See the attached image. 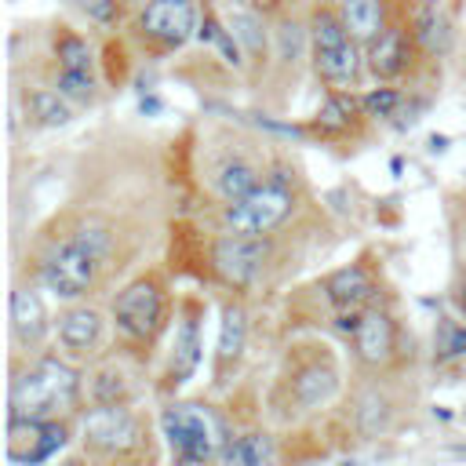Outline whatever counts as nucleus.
<instances>
[{"instance_id":"obj_1","label":"nucleus","mask_w":466,"mask_h":466,"mask_svg":"<svg viewBox=\"0 0 466 466\" xmlns=\"http://www.w3.org/2000/svg\"><path fill=\"white\" fill-rule=\"evenodd\" d=\"M80 393V375L58 360V357H44L33 368L18 371L11 379V415L18 419H55L62 408H73Z\"/></svg>"},{"instance_id":"obj_2","label":"nucleus","mask_w":466,"mask_h":466,"mask_svg":"<svg viewBox=\"0 0 466 466\" xmlns=\"http://www.w3.org/2000/svg\"><path fill=\"white\" fill-rule=\"evenodd\" d=\"M106 255H109V233L102 226H84L73 240L51 251V258L40 266V280L58 299H80L95 284Z\"/></svg>"},{"instance_id":"obj_3","label":"nucleus","mask_w":466,"mask_h":466,"mask_svg":"<svg viewBox=\"0 0 466 466\" xmlns=\"http://www.w3.org/2000/svg\"><path fill=\"white\" fill-rule=\"evenodd\" d=\"M160 430L178 462H208L218 459L229 444L226 419L208 404H171L160 411Z\"/></svg>"},{"instance_id":"obj_4","label":"nucleus","mask_w":466,"mask_h":466,"mask_svg":"<svg viewBox=\"0 0 466 466\" xmlns=\"http://www.w3.org/2000/svg\"><path fill=\"white\" fill-rule=\"evenodd\" d=\"M357 36L346 29L342 15L320 7L309 18V47H313V69L331 87H350L360 76V51Z\"/></svg>"},{"instance_id":"obj_5","label":"nucleus","mask_w":466,"mask_h":466,"mask_svg":"<svg viewBox=\"0 0 466 466\" xmlns=\"http://www.w3.org/2000/svg\"><path fill=\"white\" fill-rule=\"evenodd\" d=\"M291 211H295L291 182L284 178V171H277L273 178H266L262 186H255L248 197L229 200L222 222H226V229H233V233L266 237V233H273Z\"/></svg>"},{"instance_id":"obj_6","label":"nucleus","mask_w":466,"mask_h":466,"mask_svg":"<svg viewBox=\"0 0 466 466\" xmlns=\"http://www.w3.org/2000/svg\"><path fill=\"white\" fill-rule=\"evenodd\" d=\"M84 448L102 459H127L142 448V422L124 404H95L84 415Z\"/></svg>"},{"instance_id":"obj_7","label":"nucleus","mask_w":466,"mask_h":466,"mask_svg":"<svg viewBox=\"0 0 466 466\" xmlns=\"http://www.w3.org/2000/svg\"><path fill=\"white\" fill-rule=\"evenodd\" d=\"M113 320L127 339H138V342L153 339L164 324V288H160V280L157 277L131 280L113 302Z\"/></svg>"},{"instance_id":"obj_8","label":"nucleus","mask_w":466,"mask_h":466,"mask_svg":"<svg viewBox=\"0 0 466 466\" xmlns=\"http://www.w3.org/2000/svg\"><path fill=\"white\" fill-rule=\"evenodd\" d=\"M269 258V240L266 237H248V233H226L211 244V269L229 284V288H248L258 280L262 266Z\"/></svg>"},{"instance_id":"obj_9","label":"nucleus","mask_w":466,"mask_h":466,"mask_svg":"<svg viewBox=\"0 0 466 466\" xmlns=\"http://www.w3.org/2000/svg\"><path fill=\"white\" fill-rule=\"evenodd\" d=\"M69 441V430L66 422H55V419H18L11 415L7 422V459L11 462H44L51 459L55 451H62Z\"/></svg>"},{"instance_id":"obj_10","label":"nucleus","mask_w":466,"mask_h":466,"mask_svg":"<svg viewBox=\"0 0 466 466\" xmlns=\"http://www.w3.org/2000/svg\"><path fill=\"white\" fill-rule=\"evenodd\" d=\"M138 29L160 47H182L200 29V11L193 0H149L138 15Z\"/></svg>"},{"instance_id":"obj_11","label":"nucleus","mask_w":466,"mask_h":466,"mask_svg":"<svg viewBox=\"0 0 466 466\" xmlns=\"http://www.w3.org/2000/svg\"><path fill=\"white\" fill-rule=\"evenodd\" d=\"M353 350L360 357V364L368 368H382L393 360L397 353V324L390 313L382 309H364L360 320H357V331H353Z\"/></svg>"},{"instance_id":"obj_12","label":"nucleus","mask_w":466,"mask_h":466,"mask_svg":"<svg viewBox=\"0 0 466 466\" xmlns=\"http://www.w3.org/2000/svg\"><path fill=\"white\" fill-rule=\"evenodd\" d=\"M415 33L411 25H386L371 44H368V69L379 80H393L411 66V51H415Z\"/></svg>"},{"instance_id":"obj_13","label":"nucleus","mask_w":466,"mask_h":466,"mask_svg":"<svg viewBox=\"0 0 466 466\" xmlns=\"http://www.w3.org/2000/svg\"><path fill=\"white\" fill-rule=\"evenodd\" d=\"M324 295H328L339 309H364L379 291H375V277L368 273V266L353 262V266L335 269V273L324 280Z\"/></svg>"},{"instance_id":"obj_14","label":"nucleus","mask_w":466,"mask_h":466,"mask_svg":"<svg viewBox=\"0 0 466 466\" xmlns=\"http://www.w3.org/2000/svg\"><path fill=\"white\" fill-rule=\"evenodd\" d=\"M102 339V313L91 306H73L58 313V342L66 353H91Z\"/></svg>"},{"instance_id":"obj_15","label":"nucleus","mask_w":466,"mask_h":466,"mask_svg":"<svg viewBox=\"0 0 466 466\" xmlns=\"http://www.w3.org/2000/svg\"><path fill=\"white\" fill-rule=\"evenodd\" d=\"M11 331L22 346H36L47 331V309L33 288H15L11 291Z\"/></svg>"},{"instance_id":"obj_16","label":"nucleus","mask_w":466,"mask_h":466,"mask_svg":"<svg viewBox=\"0 0 466 466\" xmlns=\"http://www.w3.org/2000/svg\"><path fill=\"white\" fill-rule=\"evenodd\" d=\"M339 390V371L331 364H306L295 379H291V397L299 404V411H313L320 404H328Z\"/></svg>"},{"instance_id":"obj_17","label":"nucleus","mask_w":466,"mask_h":466,"mask_svg":"<svg viewBox=\"0 0 466 466\" xmlns=\"http://www.w3.org/2000/svg\"><path fill=\"white\" fill-rule=\"evenodd\" d=\"M411 33H415V44L426 51V55H441L448 51V40H451V22L444 15V7L437 0H422L411 15Z\"/></svg>"},{"instance_id":"obj_18","label":"nucleus","mask_w":466,"mask_h":466,"mask_svg":"<svg viewBox=\"0 0 466 466\" xmlns=\"http://www.w3.org/2000/svg\"><path fill=\"white\" fill-rule=\"evenodd\" d=\"M339 15H342L346 29L360 44H371L386 29V7H382V0H342L339 4Z\"/></svg>"},{"instance_id":"obj_19","label":"nucleus","mask_w":466,"mask_h":466,"mask_svg":"<svg viewBox=\"0 0 466 466\" xmlns=\"http://www.w3.org/2000/svg\"><path fill=\"white\" fill-rule=\"evenodd\" d=\"M360 109H364V102H357L353 95H346V91H331L328 102L317 109V120H313V124H317L320 135H346V131L357 124Z\"/></svg>"},{"instance_id":"obj_20","label":"nucleus","mask_w":466,"mask_h":466,"mask_svg":"<svg viewBox=\"0 0 466 466\" xmlns=\"http://www.w3.org/2000/svg\"><path fill=\"white\" fill-rule=\"evenodd\" d=\"M131 393L127 375L116 364H98L95 371H87V400L91 404H124Z\"/></svg>"},{"instance_id":"obj_21","label":"nucleus","mask_w":466,"mask_h":466,"mask_svg":"<svg viewBox=\"0 0 466 466\" xmlns=\"http://www.w3.org/2000/svg\"><path fill=\"white\" fill-rule=\"evenodd\" d=\"M244 339H248V313L237 302H229L222 309V328H218V368H226L240 357Z\"/></svg>"},{"instance_id":"obj_22","label":"nucleus","mask_w":466,"mask_h":466,"mask_svg":"<svg viewBox=\"0 0 466 466\" xmlns=\"http://www.w3.org/2000/svg\"><path fill=\"white\" fill-rule=\"evenodd\" d=\"M273 459V444L266 433H244V437H229V444L222 448L218 462L229 466H262Z\"/></svg>"},{"instance_id":"obj_23","label":"nucleus","mask_w":466,"mask_h":466,"mask_svg":"<svg viewBox=\"0 0 466 466\" xmlns=\"http://www.w3.org/2000/svg\"><path fill=\"white\" fill-rule=\"evenodd\" d=\"M255 186H258V171H255L248 160H226V164L215 171V189H218L222 200H240V197H248Z\"/></svg>"},{"instance_id":"obj_24","label":"nucleus","mask_w":466,"mask_h":466,"mask_svg":"<svg viewBox=\"0 0 466 466\" xmlns=\"http://www.w3.org/2000/svg\"><path fill=\"white\" fill-rule=\"evenodd\" d=\"M353 419H357L364 437H379V433H386V426L393 419V408L379 390H368V393H360V400L353 408Z\"/></svg>"},{"instance_id":"obj_25","label":"nucleus","mask_w":466,"mask_h":466,"mask_svg":"<svg viewBox=\"0 0 466 466\" xmlns=\"http://www.w3.org/2000/svg\"><path fill=\"white\" fill-rule=\"evenodd\" d=\"M200 360V335H197V324L193 320H182L178 335H175V357H171V379L175 382H186L193 375Z\"/></svg>"},{"instance_id":"obj_26","label":"nucleus","mask_w":466,"mask_h":466,"mask_svg":"<svg viewBox=\"0 0 466 466\" xmlns=\"http://www.w3.org/2000/svg\"><path fill=\"white\" fill-rule=\"evenodd\" d=\"M29 113L36 116V124H44V127H58V124H69V106H66V95L55 87V91H47V87H40V91H33L29 95Z\"/></svg>"},{"instance_id":"obj_27","label":"nucleus","mask_w":466,"mask_h":466,"mask_svg":"<svg viewBox=\"0 0 466 466\" xmlns=\"http://www.w3.org/2000/svg\"><path fill=\"white\" fill-rule=\"evenodd\" d=\"M55 55H58V69L91 73V66H95L87 40H80L76 33H58V36H55Z\"/></svg>"},{"instance_id":"obj_28","label":"nucleus","mask_w":466,"mask_h":466,"mask_svg":"<svg viewBox=\"0 0 466 466\" xmlns=\"http://www.w3.org/2000/svg\"><path fill=\"white\" fill-rule=\"evenodd\" d=\"M466 353V328L455 320L437 324V360H455Z\"/></svg>"},{"instance_id":"obj_29","label":"nucleus","mask_w":466,"mask_h":466,"mask_svg":"<svg viewBox=\"0 0 466 466\" xmlns=\"http://www.w3.org/2000/svg\"><path fill=\"white\" fill-rule=\"evenodd\" d=\"M55 87H58L66 98H76V102H87V98L95 95V80H91V73H76V69H58Z\"/></svg>"},{"instance_id":"obj_30","label":"nucleus","mask_w":466,"mask_h":466,"mask_svg":"<svg viewBox=\"0 0 466 466\" xmlns=\"http://www.w3.org/2000/svg\"><path fill=\"white\" fill-rule=\"evenodd\" d=\"M360 102H364V113H368V116H393V109L400 106V91H393V87H375V91H368Z\"/></svg>"},{"instance_id":"obj_31","label":"nucleus","mask_w":466,"mask_h":466,"mask_svg":"<svg viewBox=\"0 0 466 466\" xmlns=\"http://www.w3.org/2000/svg\"><path fill=\"white\" fill-rule=\"evenodd\" d=\"M229 25H233V36H237V40H244V44H248L255 55L262 51V33H258V22H255V18H248V15H237Z\"/></svg>"},{"instance_id":"obj_32","label":"nucleus","mask_w":466,"mask_h":466,"mask_svg":"<svg viewBox=\"0 0 466 466\" xmlns=\"http://www.w3.org/2000/svg\"><path fill=\"white\" fill-rule=\"evenodd\" d=\"M76 4H80V11H84L87 18H95V22H102V25H109V22L116 18V11H120L116 0H76Z\"/></svg>"},{"instance_id":"obj_33","label":"nucleus","mask_w":466,"mask_h":466,"mask_svg":"<svg viewBox=\"0 0 466 466\" xmlns=\"http://www.w3.org/2000/svg\"><path fill=\"white\" fill-rule=\"evenodd\" d=\"M455 306H459V313L466 317V277L455 284Z\"/></svg>"},{"instance_id":"obj_34","label":"nucleus","mask_w":466,"mask_h":466,"mask_svg":"<svg viewBox=\"0 0 466 466\" xmlns=\"http://www.w3.org/2000/svg\"><path fill=\"white\" fill-rule=\"evenodd\" d=\"M120 4H131V7H146L149 0H120Z\"/></svg>"}]
</instances>
